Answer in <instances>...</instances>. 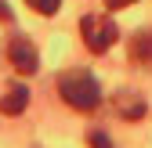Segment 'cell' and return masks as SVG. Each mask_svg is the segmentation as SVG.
<instances>
[{
	"label": "cell",
	"mask_w": 152,
	"mask_h": 148,
	"mask_svg": "<svg viewBox=\"0 0 152 148\" xmlns=\"http://www.w3.org/2000/svg\"><path fill=\"white\" fill-rule=\"evenodd\" d=\"M58 94L65 98L69 108L76 112H94L102 101V90H98V80L91 76L87 69H69L58 76Z\"/></svg>",
	"instance_id": "1"
},
{
	"label": "cell",
	"mask_w": 152,
	"mask_h": 148,
	"mask_svg": "<svg viewBox=\"0 0 152 148\" xmlns=\"http://www.w3.org/2000/svg\"><path fill=\"white\" fill-rule=\"evenodd\" d=\"M80 33H83V44H87V51H94V54H105L112 44H116V22H112L109 15H87L83 22H80Z\"/></svg>",
	"instance_id": "2"
},
{
	"label": "cell",
	"mask_w": 152,
	"mask_h": 148,
	"mask_svg": "<svg viewBox=\"0 0 152 148\" xmlns=\"http://www.w3.org/2000/svg\"><path fill=\"white\" fill-rule=\"evenodd\" d=\"M7 62L22 72V76H33L36 69H40V58H36V47L26 40V36H15L7 44Z\"/></svg>",
	"instance_id": "3"
},
{
	"label": "cell",
	"mask_w": 152,
	"mask_h": 148,
	"mask_svg": "<svg viewBox=\"0 0 152 148\" xmlns=\"http://www.w3.org/2000/svg\"><path fill=\"white\" fill-rule=\"evenodd\" d=\"M26 105H29V90L22 83H11L4 90V98H0V112L4 116H18V112H26Z\"/></svg>",
	"instance_id": "4"
},
{
	"label": "cell",
	"mask_w": 152,
	"mask_h": 148,
	"mask_svg": "<svg viewBox=\"0 0 152 148\" xmlns=\"http://www.w3.org/2000/svg\"><path fill=\"white\" fill-rule=\"evenodd\" d=\"M130 62L134 65H152V33H138L130 40Z\"/></svg>",
	"instance_id": "5"
},
{
	"label": "cell",
	"mask_w": 152,
	"mask_h": 148,
	"mask_svg": "<svg viewBox=\"0 0 152 148\" xmlns=\"http://www.w3.org/2000/svg\"><path fill=\"white\" fill-rule=\"evenodd\" d=\"M120 112H123V119H141L145 116V101H138L134 94H130V90H127V94H120Z\"/></svg>",
	"instance_id": "6"
},
{
	"label": "cell",
	"mask_w": 152,
	"mask_h": 148,
	"mask_svg": "<svg viewBox=\"0 0 152 148\" xmlns=\"http://www.w3.org/2000/svg\"><path fill=\"white\" fill-rule=\"evenodd\" d=\"M26 4H29L33 11H40V15H54V11H58V4H62V0H26Z\"/></svg>",
	"instance_id": "7"
},
{
	"label": "cell",
	"mask_w": 152,
	"mask_h": 148,
	"mask_svg": "<svg viewBox=\"0 0 152 148\" xmlns=\"http://www.w3.org/2000/svg\"><path fill=\"white\" fill-rule=\"evenodd\" d=\"M91 148H112V141H109L102 130H94V134H91Z\"/></svg>",
	"instance_id": "8"
},
{
	"label": "cell",
	"mask_w": 152,
	"mask_h": 148,
	"mask_svg": "<svg viewBox=\"0 0 152 148\" xmlns=\"http://www.w3.org/2000/svg\"><path fill=\"white\" fill-rule=\"evenodd\" d=\"M109 7H127V4H134V0H105Z\"/></svg>",
	"instance_id": "9"
}]
</instances>
